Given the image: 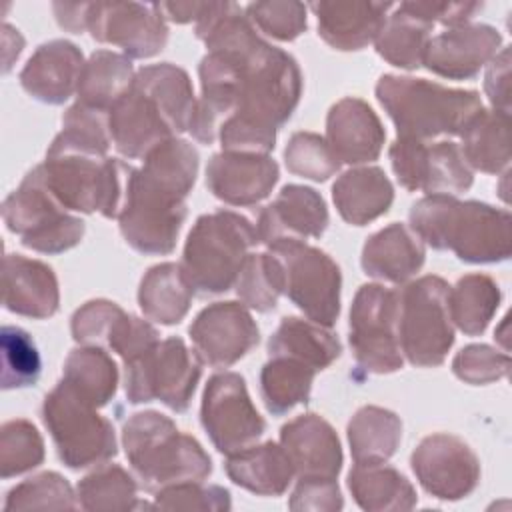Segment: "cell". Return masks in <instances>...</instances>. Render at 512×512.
<instances>
[{"mask_svg": "<svg viewBox=\"0 0 512 512\" xmlns=\"http://www.w3.org/2000/svg\"><path fill=\"white\" fill-rule=\"evenodd\" d=\"M124 448L148 490L200 482L212 470L202 446L158 412H140L126 422Z\"/></svg>", "mask_w": 512, "mask_h": 512, "instance_id": "obj_1", "label": "cell"}, {"mask_svg": "<svg viewBox=\"0 0 512 512\" xmlns=\"http://www.w3.org/2000/svg\"><path fill=\"white\" fill-rule=\"evenodd\" d=\"M376 94L398 126L400 138L458 134L480 112L474 92L448 90L422 78L382 76Z\"/></svg>", "mask_w": 512, "mask_h": 512, "instance_id": "obj_2", "label": "cell"}, {"mask_svg": "<svg viewBox=\"0 0 512 512\" xmlns=\"http://www.w3.org/2000/svg\"><path fill=\"white\" fill-rule=\"evenodd\" d=\"M258 240L250 222L234 212H216L198 218L192 228L182 272L198 294L226 292L240 274L248 248Z\"/></svg>", "mask_w": 512, "mask_h": 512, "instance_id": "obj_3", "label": "cell"}, {"mask_svg": "<svg viewBox=\"0 0 512 512\" xmlns=\"http://www.w3.org/2000/svg\"><path fill=\"white\" fill-rule=\"evenodd\" d=\"M64 210L50 192L42 166H36L4 200L2 216L8 230L18 234L24 246L56 254L78 244L84 234V222Z\"/></svg>", "mask_w": 512, "mask_h": 512, "instance_id": "obj_4", "label": "cell"}, {"mask_svg": "<svg viewBox=\"0 0 512 512\" xmlns=\"http://www.w3.org/2000/svg\"><path fill=\"white\" fill-rule=\"evenodd\" d=\"M42 418L62 462L86 468L116 454L114 428L64 380L44 398Z\"/></svg>", "mask_w": 512, "mask_h": 512, "instance_id": "obj_5", "label": "cell"}, {"mask_svg": "<svg viewBox=\"0 0 512 512\" xmlns=\"http://www.w3.org/2000/svg\"><path fill=\"white\" fill-rule=\"evenodd\" d=\"M398 298L400 350L412 364H440L454 340L448 286L436 276H424L398 292Z\"/></svg>", "mask_w": 512, "mask_h": 512, "instance_id": "obj_6", "label": "cell"}, {"mask_svg": "<svg viewBox=\"0 0 512 512\" xmlns=\"http://www.w3.org/2000/svg\"><path fill=\"white\" fill-rule=\"evenodd\" d=\"M412 228L434 248H450L468 262H492L496 256L480 240V230L496 228V212L474 202H454L444 194H434L416 202L410 210Z\"/></svg>", "mask_w": 512, "mask_h": 512, "instance_id": "obj_7", "label": "cell"}, {"mask_svg": "<svg viewBox=\"0 0 512 512\" xmlns=\"http://www.w3.org/2000/svg\"><path fill=\"white\" fill-rule=\"evenodd\" d=\"M282 268V290L318 324H334L340 310V270L320 250L300 240L270 244Z\"/></svg>", "mask_w": 512, "mask_h": 512, "instance_id": "obj_8", "label": "cell"}, {"mask_svg": "<svg viewBox=\"0 0 512 512\" xmlns=\"http://www.w3.org/2000/svg\"><path fill=\"white\" fill-rule=\"evenodd\" d=\"M200 378V366L182 340L170 338L126 362V396L130 402L162 400L172 410H186Z\"/></svg>", "mask_w": 512, "mask_h": 512, "instance_id": "obj_9", "label": "cell"}, {"mask_svg": "<svg viewBox=\"0 0 512 512\" xmlns=\"http://www.w3.org/2000/svg\"><path fill=\"white\" fill-rule=\"evenodd\" d=\"M398 312V292L378 284L358 290L350 310V346L366 370L384 374L402 366Z\"/></svg>", "mask_w": 512, "mask_h": 512, "instance_id": "obj_10", "label": "cell"}, {"mask_svg": "<svg viewBox=\"0 0 512 512\" xmlns=\"http://www.w3.org/2000/svg\"><path fill=\"white\" fill-rule=\"evenodd\" d=\"M202 424L214 446L226 454L248 448L264 432V420L252 406L242 376L234 372L210 378L202 402Z\"/></svg>", "mask_w": 512, "mask_h": 512, "instance_id": "obj_11", "label": "cell"}, {"mask_svg": "<svg viewBox=\"0 0 512 512\" xmlns=\"http://www.w3.org/2000/svg\"><path fill=\"white\" fill-rule=\"evenodd\" d=\"M394 172L404 188L428 194H456L472 182L458 148L452 142L426 144L424 140L398 138L390 148Z\"/></svg>", "mask_w": 512, "mask_h": 512, "instance_id": "obj_12", "label": "cell"}, {"mask_svg": "<svg viewBox=\"0 0 512 512\" xmlns=\"http://www.w3.org/2000/svg\"><path fill=\"white\" fill-rule=\"evenodd\" d=\"M108 130L118 152L128 158L148 156L176 132L164 108L134 82L112 104Z\"/></svg>", "mask_w": 512, "mask_h": 512, "instance_id": "obj_13", "label": "cell"}, {"mask_svg": "<svg viewBox=\"0 0 512 512\" xmlns=\"http://www.w3.org/2000/svg\"><path fill=\"white\" fill-rule=\"evenodd\" d=\"M86 26L94 38L118 44L134 58L156 54L168 36L158 8L142 4H90Z\"/></svg>", "mask_w": 512, "mask_h": 512, "instance_id": "obj_14", "label": "cell"}, {"mask_svg": "<svg viewBox=\"0 0 512 512\" xmlns=\"http://www.w3.org/2000/svg\"><path fill=\"white\" fill-rule=\"evenodd\" d=\"M190 336L204 362L228 366L258 342V328L240 304L216 302L198 314Z\"/></svg>", "mask_w": 512, "mask_h": 512, "instance_id": "obj_15", "label": "cell"}, {"mask_svg": "<svg viewBox=\"0 0 512 512\" xmlns=\"http://www.w3.org/2000/svg\"><path fill=\"white\" fill-rule=\"evenodd\" d=\"M412 468L430 494L450 500L466 496L478 478L472 452L460 440L444 434L420 442L412 454Z\"/></svg>", "mask_w": 512, "mask_h": 512, "instance_id": "obj_16", "label": "cell"}, {"mask_svg": "<svg viewBox=\"0 0 512 512\" xmlns=\"http://www.w3.org/2000/svg\"><path fill=\"white\" fill-rule=\"evenodd\" d=\"M282 448L300 480H334L342 464L334 430L314 414L300 416L282 428Z\"/></svg>", "mask_w": 512, "mask_h": 512, "instance_id": "obj_17", "label": "cell"}, {"mask_svg": "<svg viewBox=\"0 0 512 512\" xmlns=\"http://www.w3.org/2000/svg\"><path fill=\"white\" fill-rule=\"evenodd\" d=\"M276 180V162L262 154H218L206 170V182L214 196L230 204H254L262 200Z\"/></svg>", "mask_w": 512, "mask_h": 512, "instance_id": "obj_18", "label": "cell"}, {"mask_svg": "<svg viewBox=\"0 0 512 512\" xmlns=\"http://www.w3.org/2000/svg\"><path fill=\"white\" fill-rule=\"evenodd\" d=\"M82 70L80 50L66 40H54L38 46L26 62L20 82L32 98L46 104H62L78 88Z\"/></svg>", "mask_w": 512, "mask_h": 512, "instance_id": "obj_19", "label": "cell"}, {"mask_svg": "<svg viewBox=\"0 0 512 512\" xmlns=\"http://www.w3.org/2000/svg\"><path fill=\"white\" fill-rule=\"evenodd\" d=\"M2 302L14 314L30 318L52 316L58 308L54 272L38 260L6 254L2 260Z\"/></svg>", "mask_w": 512, "mask_h": 512, "instance_id": "obj_20", "label": "cell"}, {"mask_svg": "<svg viewBox=\"0 0 512 512\" xmlns=\"http://www.w3.org/2000/svg\"><path fill=\"white\" fill-rule=\"evenodd\" d=\"M328 224V212L322 198L304 186H286L274 204H270L258 224V240L268 244L280 240H300L302 236H320Z\"/></svg>", "mask_w": 512, "mask_h": 512, "instance_id": "obj_21", "label": "cell"}, {"mask_svg": "<svg viewBox=\"0 0 512 512\" xmlns=\"http://www.w3.org/2000/svg\"><path fill=\"white\" fill-rule=\"evenodd\" d=\"M384 130L376 114L362 102L346 98L328 114V146L336 160L358 164L380 154Z\"/></svg>", "mask_w": 512, "mask_h": 512, "instance_id": "obj_22", "label": "cell"}, {"mask_svg": "<svg viewBox=\"0 0 512 512\" xmlns=\"http://www.w3.org/2000/svg\"><path fill=\"white\" fill-rule=\"evenodd\" d=\"M312 8L318 16V30L326 42L340 50H358L378 36L390 4L336 2L312 4Z\"/></svg>", "mask_w": 512, "mask_h": 512, "instance_id": "obj_23", "label": "cell"}, {"mask_svg": "<svg viewBox=\"0 0 512 512\" xmlns=\"http://www.w3.org/2000/svg\"><path fill=\"white\" fill-rule=\"evenodd\" d=\"M496 42L498 36L486 26L452 30L428 42L424 62L430 70L442 76L466 78L482 66L480 62L490 54Z\"/></svg>", "mask_w": 512, "mask_h": 512, "instance_id": "obj_24", "label": "cell"}, {"mask_svg": "<svg viewBox=\"0 0 512 512\" xmlns=\"http://www.w3.org/2000/svg\"><path fill=\"white\" fill-rule=\"evenodd\" d=\"M424 262V248L406 226L392 224L374 234L362 252V268L366 274L402 282L410 278Z\"/></svg>", "mask_w": 512, "mask_h": 512, "instance_id": "obj_25", "label": "cell"}, {"mask_svg": "<svg viewBox=\"0 0 512 512\" xmlns=\"http://www.w3.org/2000/svg\"><path fill=\"white\" fill-rule=\"evenodd\" d=\"M226 470L238 486L268 496L282 494L294 474L286 450L272 442L230 454Z\"/></svg>", "mask_w": 512, "mask_h": 512, "instance_id": "obj_26", "label": "cell"}, {"mask_svg": "<svg viewBox=\"0 0 512 512\" xmlns=\"http://www.w3.org/2000/svg\"><path fill=\"white\" fill-rule=\"evenodd\" d=\"M332 196L342 218L362 226L388 210L392 202V186L382 170L360 168L346 172L334 184Z\"/></svg>", "mask_w": 512, "mask_h": 512, "instance_id": "obj_27", "label": "cell"}, {"mask_svg": "<svg viewBox=\"0 0 512 512\" xmlns=\"http://www.w3.org/2000/svg\"><path fill=\"white\" fill-rule=\"evenodd\" d=\"M268 348L270 356H288L314 370L326 368L340 354V342L334 334L298 318H284Z\"/></svg>", "mask_w": 512, "mask_h": 512, "instance_id": "obj_28", "label": "cell"}, {"mask_svg": "<svg viewBox=\"0 0 512 512\" xmlns=\"http://www.w3.org/2000/svg\"><path fill=\"white\" fill-rule=\"evenodd\" d=\"M192 286L176 264H160L148 270L140 284V306L146 316L162 324H176L188 310Z\"/></svg>", "mask_w": 512, "mask_h": 512, "instance_id": "obj_29", "label": "cell"}, {"mask_svg": "<svg viewBox=\"0 0 512 512\" xmlns=\"http://www.w3.org/2000/svg\"><path fill=\"white\" fill-rule=\"evenodd\" d=\"M400 420L382 408H362L348 426L356 464H382L396 450Z\"/></svg>", "mask_w": 512, "mask_h": 512, "instance_id": "obj_30", "label": "cell"}, {"mask_svg": "<svg viewBox=\"0 0 512 512\" xmlns=\"http://www.w3.org/2000/svg\"><path fill=\"white\" fill-rule=\"evenodd\" d=\"M430 26L402 4L378 32L376 50L394 66L416 68L424 60Z\"/></svg>", "mask_w": 512, "mask_h": 512, "instance_id": "obj_31", "label": "cell"}, {"mask_svg": "<svg viewBox=\"0 0 512 512\" xmlns=\"http://www.w3.org/2000/svg\"><path fill=\"white\" fill-rule=\"evenodd\" d=\"M132 66L124 56L96 52L82 70L78 94L84 106L104 110L132 86Z\"/></svg>", "mask_w": 512, "mask_h": 512, "instance_id": "obj_32", "label": "cell"}, {"mask_svg": "<svg viewBox=\"0 0 512 512\" xmlns=\"http://www.w3.org/2000/svg\"><path fill=\"white\" fill-rule=\"evenodd\" d=\"M350 490L356 502L366 510L410 508L414 490L408 480L392 468L378 464H358L348 476Z\"/></svg>", "mask_w": 512, "mask_h": 512, "instance_id": "obj_33", "label": "cell"}, {"mask_svg": "<svg viewBox=\"0 0 512 512\" xmlns=\"http://www.w3.org/2000/svg\"><path fill=\"white\" fill-rule=\"evenodd\" d=\"M116 364L96 348L72 350L64 364V382L92 406H104L116 392Z\"/></svg>", "mask_w": 512, "mask_h": 512, "instance_id": "obj_34", "label": "cell"}, {"mask_svg": "<svg viewBox=\"0 0 512 512\" xmlns=\"http://www.w3.org/2000/svg\"><path fill=\"white\" fill-rule=\"evenodd\" d=\"M314 368L308 364L288 358L274 356L260 376V388L266 408L272 414H284L298 402H306L314 378Z\"/></svg>", "mask_w": 512, "mask_h": 512, "instance_id": "obj_35", "label": "cell"}, {"mask_svg": "<svg viewBox=\"0 0 512 512\" xmlns=\"http://www.w3.org/2000/svg\"><path fill=\"white\" fill-rule=\"evenodd\" d=\"M2 342V388H26L40 378V354L30 334L18 326H4Z\"/></svg>", "mask_w": 512, "mask_h": 512, "instance_id": "obj_36", "label": "cell"}, {"mask_svg": "<svg viewBox=\"0 0 512 512\" xmlns=\"http://www.w3.org/2000/svg\"><path fill=\"white\" fill-rule=\"evenodd\" d=\"M44 458V442L28 420H8L0 430V474L12 478L36 468Z\"/></svg>", "mask_w": 512, "mask_h": 512, "instance_id": "obj_37", "label": "cell"}, {"mask_svg": "<svg viewBox=\"0 0 512 512\" xmlns=\"http://www.w3.org/2000/svg\"><path fill=\"white\" fill-rule=\"evenodd\" d=\"M282 292V268L274 254L248 256L238 274V296L256 310L276 306Z\"/></svg>", "mask_w": 512, "mask_h": 512, "instance_id": "obj_38", "label": "cell"}, {"mask_svg": "<svg viewBox=\"0 0 512 512\" xmlns=\"http://www.w3.org/2000/svg\"><path fill=\"white\" fill-rule=\"evenodd\" d=\"M78 496L88 510H124L134 506L136 484L118 466L102 468L78 484Z\"/></svg>", "mask_w": 512, "mask_h": 512, "instance_id": "obj_39", "label": "cell"}, {"mask_svg": "<svg viewBox=\"0 0 512 512\" xmlns=\"http://www.w3.org/2000/svg\"><path fill=\"white\" fill-rule=\"evenodd\" d=\"M74 506V494L68 482L54 472H44L14 486L4 502V510H50Z\"/></svg>", "mask_w": 512, "mask_h": 512, "instance_id": "obj_40", "label": "cell"}, {"mask_svg": "<svg viewBox=\"0 0 512 512\" xmlns=\"http://www.w3.org/2000/svg\"><path fill=\"white\" fill-rule=\"evenodd\" d=\"M448 306L464 332H482L494 308V286L486 278H464L458 282L452 300L448 298Z\"/></svg>", "mask_w": 512, "mask_h": 512, "instance_id": "obj_41", "label": "cell"}, {"mask_svg": "<svg viewBox=\"0 0 512 512\" xmlns=\"http://www.w3.org/2000/svg\"><path fill=\"white\" fill-rule=\"evenodd\" d=\"M286 164L292 172L312 180H326L336 172L338 160L330 146L316 134H294L286 148Z\"/></svg>", "mask_w": 512, "mask_h": 512, "instance_id": "obj_42", "label": "cell"}, {"mask_svg": "<svg viewBox=\"0 0 512 512\" xmlns=\"http://www.w3.org/2000/svg\"><path fill=\"white\" fill-rule=\"evenodd\" d=\"M248 12L266 34L280 40H292L306 28V10L298 2H260Z\"/></svg>", "mask_w": 512, "mask_h": 512, "instance_id": "obj_43", "label": "cell"}, {"mask_svg": "<svg viewBox=\"0 0 512 512\" xmlns=\"http://www.w3.org/2000/svg\"><path fill=\"white\" fill-rule=\"evenodd\" d=\"M120 314L122 310L112 302H104V300L88 302L74 314L72 334L78 342H84V344L108 342L112 326Z\"/></svg>", "mask_w": 512, "mask_h": 512, "instance_id": "obj_44", "label": "cell"}, {"mask_svg": "<svg viewBox=\"0 0 512 512\" xmlns=\"http://www.w3.org/2000/svg\"><path fill=\"white\" fill-rule=\"evenodd\" d=\"M156 502L162 508H230L226 490L216 486L204 490L190 482L162 488Z\"/></svg>", "mask_w": 512, "mask_h": 512, "instance_id": "obj_45", "label": "cell"}]
</instances>
